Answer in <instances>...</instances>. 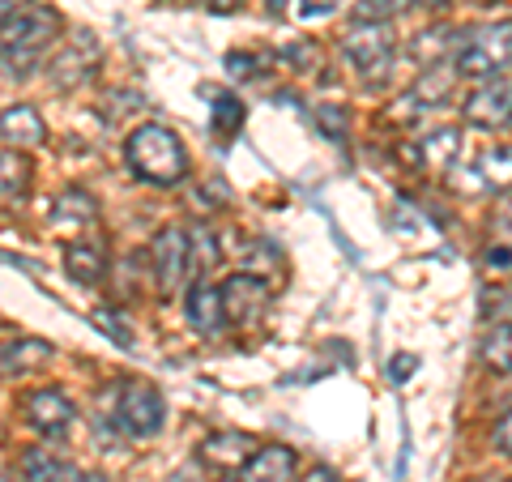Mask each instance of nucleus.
I'll list each match as a JSON object with an SVG mask.
<instances>
[{
    "label": "nucleus",
    "mask_w": 512,
    "mask_h": 482,
    "mask_svg": "<svg viewBox=\"0 0 512 482\" xmlns=\"http://www.w3.org/2000/svg\"><path fill=\"white\" fill-rule=\"evenodd\" d=\"M124 163L141 184L171 188L188 175V150L184 141L163 124H141L133 137L124 141Z\"/></svg>",
    "instance_id": "obj_1"
},
{
    "label": "nucleus",
    "mask_w": 512,
    "mask_h": 482,
    "mask_svg": "<svg viewBox=\"0 0 512 482\" xmlns=\"http://www.w3.org/2000/svg\"><path fill=\"white\" fill-rule=\"evenodd\" d=\"M60 18L43 5H26L5 18V73L9 77H26L35 64L47 56V47L56 39Z\"/></svg>",
    "instance_id": "obj_2"
},
{
    "label": "nucleus",
    "mask_w": 512,
    "mask_h": 482,
    "mask_svg": "<svg viewBox=\"0 0 512 482\" xmlns=\"http://www.w3.org/2000/svg\"><path fill=\"white\" fill-rule=\"evenodd\" d=\"M512 64V22H483L470 26L461 35L457 52H453V73L470 77V82H483V77H495L500 69Z\"/></svg>",
    "instance_id": "obj_3"
},
{
    "label": "nucleus",
    "mask_w": 512,
    "mask_h": 482,
    "mask_svg": "<svg viewBox=\"0 0 512 482\" xmlns=\"http://www.w3.org/2000/svg\"><path fill=\"white\" fill-rule=\"evenodd\" d=\"M163 414H167V406H163V393H158L154 384L128 380L124 389H116V406L103 410V423H111L133 440H150L163 431Z\"/></svg>",
    "instance_id": "obj_4"
},
{
    "label": "nucleus",
    "mask_w": 512,
    "mask_h": 482,
    "mask_svg": "<svg viewBox=\"0 0 512 482\" xmlns=\"http://www.w3.org/2000/svg\"><path fill=\"white\" fill-rule=\"evenodd\" d=\"M342 56L367 82H380L397 60V30L393 22H355V30L342 39Z\"/></svg>",
    "instance_id": "obj_5"
},
{
    "label": "nucleus",
    "mask_w": 512,
    "mask_h": 482,
    "mask_svg": "<svg viewBox=\"0 0 512 482\" xmlns=\"http://www.w3.org/2000/svg\"><path fill=\"white\" fill-rule=\"evenodd\" d=\"M150 256H154V278H158V295H175L184 286V278H188V269L197 265L192 261V231H184V227H163L154 235V248H150Z\"/></svg>",
    "instance_id": "obj_6"
},
{
    "label": "nucleus",
    "mask_w": 512,
    "mask_h": 482,
    "mask_svg": "<svg viewBox=\"0 0 512 482\" xmlns=\"http://www.w3.org/2000/svg\"><path fill=\"white\" fill-rule=\"evenodd\" d=\"M269 282L261 278V273H235V278L222 282V303H227V316L239 320V325H248V320H256L265 312L269 303Z\"/></svg>",
    "instance_id": "obj_7"
},
{
    "label": "nucleus",
    "mask_w": 512,
    "mask_h": 482,
    "mask_svg": "<svg viewBox=\"0 0 512 482\" xmlns=\"http://www.w3.org/2000/svg\"><path fill=\"white\" fill-rule=\"evenodd\" d=\"M184 316H188V325L197 329V333H222L231 325V316H227V303H222V286L214 282H197L188 291L184 299Z\"/></svg>",
    "instance_id": "obj_8"
},
{
    "label": "nucleus",
    "mask_w": 512,
    "mask_h": 482,
    "mask_svg": "<svg viewBox=\"0 0 512 482\" xmlns=\"http://www.w3.org/2000/svg\"><path fill=\"white\" fill-rule=\"evenodd\" d=\"M73 401L64 397L60 389H39V393H30L26 397V419L30 427L39 431V436H64L73 423Z\"/></svg>",
    "instance_id": "obj_9"
},
{
    "label": "nucleus",
    "mask_w": 512,
    "mask_h": 482,
    "mask_svg": "<svg viewBox=\"0 0 512 482\" xmlns=\"http://www.w3.org/2000/svg\"><path fill=\"white\" fill-rule=\"evenodd\" d=\"M466 120L474 128H504L512 124V82H491L466 99Z\"/></svg>",
    "instance_id": "obj_10"
},
{
    "label": "nucleus",
    "mask_w": 512,
    "mask_h": 482,
    "mask_svg": "<svg viewBox=\"0 0 512 482\" xmlns=\"http://www.w3.org/2000/svg\"><path fill=\"white\" fill-rule=\"evenodd\" d=\"M252 457H256V440L244 436V431H222V436H210L201 444V461L214 465V470H244Z\"/></svg>",
    "instance_id": "obj_11"
},
{
    "label": "nucleus",
    "mask_w": 512,
    "mask_h": 482,
    "mask_svg": "<svg viewBox=\"0 0 512 482\" xmlns=\"http://www.w3.org/2000/svg\"><path fill=\"white\" fill-rule=\"evenodd\" d=\"M64 269H69V278L82 282V286L103 282L107 248L99 244V239H73V244H64Z\"/></svg>",
    "instance_id": "obj_12"
},
{
    "label": "nucleus",
    "mask_w": 512,
    "mask_h": 482,
    "mask_svg": "<svg viewBox=\"0 0 512 482\" xmlns=\"http://www.w3.org/2000/svg\"><path fill=\"white\" fill-rule=\"evenodd\" d=\"M448 90H453V73L448 69H427V73H419V82H414L406 94H402V111L397 116H419V111L427 107H436V103H444L448 99Z\"/></svg>",
    "instance_id": "obj_13"
},
{
    "label": "nucleus",
    "mask_w": 512,
    "mask_h": 482,
    "mask_svg": "<svg viewBox=\"0 0 512 482\" xmlns=\"http://www.w3.org/2000/svg\"><path fill=\"white\" fill-rule=\"evenodd\" d=\"M0 128H5V141H9V150H18V146H43V137H47V128H43V116L30 103H9L5 107V116H0Z\"/></svg>",
    "instance_id": "obj_14"
},
{
    "label": "nucleus",
    "mask_w": 512,
    "mask_h": 482,
    "mask_svg": "<svg viewBox=\"0 0 512 482\" xmlns=\"http://www.w3.org/2000/svg\"><path fill=\"white\" fill-rule=\"evenodd\" d=\"M295 478V448L269 444L256 448V457L244 465V482H291Z\"/></svg>",
    "instance_id": "obj_15"
},
{
    "label": "nucleus",
    "mask_w": 512,
    "mask_h": 482,
    "mask_svg": "<svg viewBox=\"0 0 512 482\" xmlns=\"http://www.w3.org/2000/svg\"><path fill=\"white\" fill-rule=\"evenodd\" d=\"M478 188H495L508 192L512 188V146H491L478 154Z\"/></svg>",
    "instance_id": "obj_16"
},
{
    "label": "nucleus",
    "mask_w": 512,
    "mask_h": 482,
    "mask_svg": "<svg viewBox=\"0 0 512 482\" xmlns=\"http://www.w3.org/2000/svg\"><path fill=\"white\" fill-rule=\"evenodd\" d=\"M457 150H461V133L457 128H440V133H431L414 150H406V158H423L427 167H448L457 158Z\"/></svg>",
    "instance_id": "obj_17"
},
{
    "label": "nucleus",
    "mask_w": 512,
    "mask_h": 482,
    "mask_svg": "<svg viewBox=\"0 0 512 482\" xmlns=\"http://www.w3.org/2000/svg\"><path fill=\"white\" fill-rule=\"evenodd\" d=\"M52 359V346L39 342V337H9L5 342V376L13 380L30 363H47Z\"/></svg>",
    "instance_id": "obj_18"
},
{
    "label": "nucleus",
    "mask_w": 512,
    "mask_h": 482,
    "mask_svg": "<svg viewBox=\"0 0 512 482\" xmlns=\"http://www.w3.org/2000/svg\"><path fill=\"white\" fill-rule=\"evenodd\" d=\"M483 363L491 367V372L512 376V320H508V325H495L483 337Z\"/></svg>",
    "instance_id": "obj_19"
},
{
    "label": "nucleus",
    "mask_w": 512,
    "mask_h": 482,
    "mask_svg": "<svg viewBox=\"0 0 512 482\" xmlns=\"http://www.w3.org/2000/svg\"><path fill=\"white\" fill-rule=\"evenodd\" d=\"M86 47H94L90 35H77V43L69 47V52L52 60V82L56 86H73V82L86 77Z\"/></svg>",
    "instance_id": "obj_20"
},
{
    "label": "nucleus",
    "mask_w": 512,
    "mask_h": 482,
    "mask_svg": "<svg viewBox=\"0 0 512 482\" xmlns=\"http://www.w3.org/2000/svg\"><path fill=\"white\" fill-rule=\"evenodd\" d=\"M22 474H26V482H60L69 474V465L52 457V448H30L22 457Z\"/></svg>",
    "instance_id": "obj_21"
},
{
    "label": "nucleus",
    "mask_w": 512,
    "mask_h": 482,
    "mask_svg": "<svg viewBox=\"0 0 512 482\" xmlns=\"http://www.w3.org/2000/svg\"><path fill=\"white\" fill-rule=\"evenodd\" d=\"M210 128H214V137L231 141L239 128H244V103H239L235 94H218V99H214V120H210Z\"/></svg>",
    "instance_id": "obj_22"
},
{
    "label": "nucleus",
    "mask_w": 512,
    "mask_h": 482,
    "mask_svg": "<svg viewBox=\"0 0 512 482\" xmlns=\"http://www.w3.org/2000/svg\"><path fill=\"white\" fill-rule=\"evenodd\" d=\"M457 43H461V35L453 26H431L414 39V60H436L444 52H457Z\"/></svg>",
    "instance_id": "obj_23"
},
{
    "label": "nucleus",
    "mask_w": 512,
    "mask_h": 482,
    "mask_svg": "<svg viewBox=\"0 0 512 482\" xmlns=\"http://www.w3.org/2000/svg\"><path fill=\"white\" fill-rule=\"evenodd\" d=\"M5 205L13 201H22L26 197V188H30V167H26V158H18V150H9L5 146Z\"/></svg>",
    "instance_id": "obj_24"
},
{
    "label": "nucleus",
    "mask_w": 512,
    "mask_h": 482,
    "mask_svg": "<svg viewBox=\"0 0 512 482\" xmlns=\"http://www.w3.org/2000/svg\"><path fill=\"white\" fill-rule=\"evenodd\" d=\"M414 9V0H359L355 22H393Z\"/></svg>",
    "instance_id": "obj_25"
},
{
    "label": "nucleus",
    "mask_w": 512,
    "mask_h": 482,
    "mask_svg": "<svg viewBox=\"0 0 512 482\" xmlns=\"http://www.w3.org/2000/svg\"><path fill=\"white\" fill-rule=\"evenodd\" d=\"M94 218V201L86 197V192H60V201H56V222H90Z\"/></svg>",
    "instance_id": "obj_26"
},
{
    "label": "nucleus",
    "mask_w": 512,
    "mask_h": 482,
    "mask_svg": "<svg viewBox=\"0 0 512 482\" xmlns=\"http://www.w3.org/2000/svg\"><path fill=\"white\" fill-rule=\"evenodd\" d=\"M192 231V261H197L201 273H210L218 265V244H214V231L210 227H188Z\"/></svg>",
    "instance_id": "obj_27"
},
{
    "label": "nucleus",
    "mask_w": 512,
    "mask_h": 482,
    "mask_svg": "<svg viewBox=\"0 0 512 482\" xmlns=\"http://www.w3.org/2000/svg\"><path fill=\"white\" fill-rule=\"evenodd\" d=\"M316 128H320V133H325L329 141H346V107L320 103V107H316Z\"/></svg>",
    "instance_id": "obj_28"
},
{
    "label": "nucleus",
    "mask_w": 512,
    "mask_h": 482,
    "mask_svg": "<svg viewBox=\"0 0 512 482\" xmlns=\"http://www.w3.org/2000/svg\"><path fill=\"white\" fill-rule=\"evenodd\" d=\"M90 320H94V325H99V329L111 337V342H120L124 350H133V333H128L124 320H116V316H111L107 308H94V312H90Z\"/></svg>",
    "instance_id": "obj_29"
},
{
    "label": "nucleus",
    "mask_w": 512,
    "mask_h": 482,
    "mask_svg": "<svg viewBox=\"0 0 512 482\" xmlns=\"http://www.w3.org/2000/svg\"><path fill=\"white\" fill-rule=\"evenodd\" d=\"M483 269L495 273V278L512 273V244H491V248L483 252Z\"/></svg>",
    "instance_id": "obj_30"
},
{
    "label": "nucleus",
    "mask_w": 512,
    "mask_h": 482,
    "mask_svg": "<svg viewBox=\"0 0 512 482\" xmlns=\"http://www.w3.org/2000/svg\"><path fill=\"white\" fill-rule=\"evenodd\" d=\"M414 372H419V359H414V355H393L389 359V380L393 384H406Z\"/></svg>",
    "instance_id": "obj_31"
},
{
    "label": "nucleus",
    "mask_w": 512,
    "mask_h": 482,
    "mask_svg": "<svg viewBox=\"0 0 512 482\" xmlns=\"http://www.w3.org/2000/svg\"><path fill=\"white\" fill-rule=\"evenodd\" d=\"M495 448H500V453L512 461V410L504 414L500 423H495Z\"/></svg>",
    "instance_id": "obj_32"
},
{
    "label": "nucleus",
    "mask_w": 512,
    "mask_h": 482,
    "mask_svg": "<svg viewBox=\"0 0 512 482\" xmlns=\"http://www.w3.org/2000/svg\"><path fill=\"white\" fill-rule=\"evenodd\" d=\"M227 69H231L235 77H252V73H256V56H244V52H231V56H227Z\"/></svg>",
    "instance_id": "obj_33"
},
{
    "label": "nucleus",
    "mask_w": 512,
    "mask_h": 482,
    "mask_svg": "<svg viewBox=\"0 0 512 482\" xmlns=\"http://www.w3.org/2000/svg\"><path fill=\"white\" fill-rule=\"evenodd\" d=\"M286 60H291V64H299V69H308V64L316 60V47H312V43H295L291 52H286Z\"/></svg>",
    "instance_id": "obj_34"
},
{
    "label": "nucleus",
    "mask_w": 512,
    "mask_h": 482,
    "mask_svg": "<svg viewBox=\"0 0 512 482\" xmlns=\"http://www.w3.org/2000/svg\"><path fill=\"white\" fill-rule=\"evenodd\" d=\"M60 482H107L103 474H86V470H73V465H69V474H64Z\"/></svg>",
    "instance_id": "obj_35"
},
{
    "label": "nucleus",
    "mask_w": 512,
    "mask_h": 482,
    "mask_svg": "<svg viewBox=\"0 0 512 482\" xmlns=\"http://www.w3.org/2000/svg\"><path fill=\"white\" fill-rule=\"evenodd\" d=\"M303 482H338V474H333V470H325V465H316V470H312L308 478H303Z\"/></svg>",
    "instance_id": "obj_36"
},
{
    "label": "nucleus",
    "mask_w": 512,
    "mask_h": 482,
    "mask_svg": "<svg viewBox=\"0 0 512 482\" xmlns=\"http://www.w3.org/2000/svg\"><path fill=\"white\" fill-rule=\"evenodd\" d=\"M265 5H269V13H274V18H286V13H291V5H295V0H265Z\"/></svg>",
    "instance_id": "obj_37"
},
{
    "label": "nucleus",
    "mask_w": 512,
    "mask_h": 482,
    "mask_svg": "<svg viewBox=\"0 0 512 482\" xmlns=\"http://www.w3.org/2000/svg\"><path fill=\"white\" fill-rule=\"evenodd\" d=\"M205 5H210L214 13H231V9H239V5H244V0H205Z\"/></svg>",
    "instance_id": "obj_38"
},
{
    "label": "nucleus",
    "mask_w": 512,
    "mask_h": 482,
    "mask_svg": "<svg viewBox=\"0 0 512 482\" xmlns=\"http://www.w3.org/2000/svg\"><path fill=\"white\" fill-rule=\"evenodd\" d=\"M474 482H512V478H500V474H487V478H474Z\"/></svg>",
    "instance_id": "obj_39"
},
{
    "label": "nucleus",
    "mask_w": 512,
    "mask_h": 482,
    "mask_svg": "<svg viewBox=\"0 0 512 482\" xmlns=\"http://www.w3.org/2000/svg\"><path fill=\"white\" fill-rule=\"evenodd\" d=\"M171 482H197V474H175Z\"/></svg>",
    "instance_id": "obj_40"
},
{
    "label": "nucleus",
    "mask_w": 512,
    "mask_h": 482,
    "mask_svg": "<svg viewBox=\"0 0 512 482\" xmlns=\"http://www.w3.org/2000/svg\"><path fill=\"white\" fill-rule=\"evenodd\" d=\"M427 5H436V9H440V5H444V0H427Z\"/></svg>",
    "instance_id": "obj_41"
}]
</instances>
